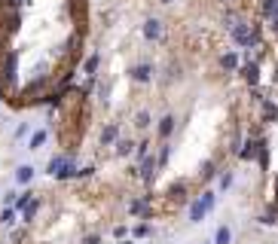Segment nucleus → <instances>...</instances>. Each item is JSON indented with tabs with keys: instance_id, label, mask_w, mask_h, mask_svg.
<instances>
[{
	"instance_id": "1",
	"label": "nucleus",
	"mask_w": 278,
	"mask_h": 244,
	"mask_svg": "<svg viewBox=\"0 0 278 244\" xmlns=\"http://www.w3.org/2000/svg\"><path fill=\"white\" fill-rule=\"evenodd\" d=\"M214 205H217V193H214V189H205V193L190 205V223H202V220L208 217V211H214Z\"/></svg>"
},
{
	"instance_id": "2",
	"label": "nucleus",
	"mask_w": 278,
	"mask_h": 244,
	"mask_svg": "<svg viewBox=\"0 0 278 244\" xmlns=\"http://www.w3.org/2000/svg\"><path fill=\"white\" fill-rule=\"evenodd\" d=\"M230 34H233V40L239 43V46H257V34L251 31V24H245V21H236V24H230Z\"/></svg>"
},
{
	"instance_id": "3",
	"label": "nucleus",
	"mask_w": 278,
	"mask_h": 244,
	"mask_svg": "<svg viewBox=\"0 0 278 244\" xmlns=\"http://www.w3.org/2000/svg\"><path fill=\"white\" fill-rule=\"evenodd\" d=\"M141 34H144V40H147V43H159V40L165 37V28H162V21H159V18H153V15H150V18L141 24Z\"/></svg>"
},
{
	"instance_id": "4",
	"label": "nucleus",
	"mask_w": 278,
	"mask_h": 244,
	"mask_svg": "<svg viewBox=\"0 0 278 244\" xmlns=\"http://www.w3.org/2000/svg\"><path fill=\"white\" fill-rule=\"evenodd\" d=\"M156 168H159V162H156L153 156H144V159H141V168H135V171H138V177H141L144 183H153Z\"/></svg>"
},
{
	"instance_id": "5",
	"label": "nucleus",
	"mask_w": 278,
	"mask_h": 244,
	"mask_svg": "<svg viewBox=\"0 0 278 244\" xmlns=\"http://www.w3.org/2000/svg\"><path fill=\"white\" fill-rule=\"evenodd\" d=\"M132 79H135V83H141V86H147V83L153 79V64H150V61L135 64V67H132Z\"/></svg>"
},
{
	"instance_id": "6",
	"label": "nucleus",
	"mask_w": 278,
	"mask_h": 244,
	"mask_svg": "<svg viewBox=\"0 0 278 244\" xmlns=\"http://www.w3.org/2000/svg\"><path fill=\"white\" fill-rule=\"evenodd\" d=\"M119 141V122H107L104 128H101V138H98V144L101 147H113Z\"/></svg>"
},
{
	"instance_id": "7",
	"label": "nucleus",
	"mask_w": 278,
	"mask_h": 244,
	"mask_svg": "<svg viewBox=\"0 0 278 244\" xmlns=\"http://www.w3.org/2000/svg\"><path fill=\"white\" fill-rule=\"evenodd\" d=\"M174 128H178V119H174L171 113H165V116L159 119V138H162V141H168V138L174 134Z\"/></svg>"
},
{
	"instance_id": "8",
	"label": "nucleus",
	"mask_w": 278,
	"mask_h": 244,
	"mask_svg": "<svg viewBox=\"0 0 278 244\" xmlns=\"http://www.w3.org/2000/svg\"><path fill=\"white\" fill-rule=\"evenodd\" d=\"M46 141H49V131L46 128H37V131H31V138H28V150H43L46 147Z\"/></svg>"
},
{
	"instance_id": "9",
	"label": "nucleus",
	"mask_w": 278,
	"mask_h": 244,
	"mask_svg": "<svg viewBox=\"0 0 278 244\" xmlns=\"http://www.w3.org/2000/svg\"><path fill=\"white\" fill-rule=\"evenodd\" d=\"M55 177H58V180H73V177H77V165H73L70 156H64V162H61V168L55 171Z\"/></svg>"
},
{
	"instance_id": "10",
	"label": "nucleus",
	"mask_w": 278,
	"mask_h": 244,
	"mask_svg": "<svg viewBox=\"0 0 278 244\" xmlns=\"http://www.w3.org/2000/svg\"><path fill=\"white\" fill-rule=\"evenodd\" d=\"M98 67H101V55L98 52H92L86 61H83V73L89 76V79H95V73H98Z\"/></svg>"
},
{
	"instance_id": "11",
	"label": "nucleus",
	"mask_w": 278,
	"mask_h": 244,
	"mask_svg": "<svg viewBox=\"0 0 278 244\" xmlns=\"http://www.w3.org/2000/svg\"><path fill=\"white\" fill-rule=\"evenodd\" d=\"M260 147H263V141H248V144H245V150L239 153V159H242V162L257 159V156H260Z\"/></svg>"
},
{
	"instance_id": "12",
	"label": "nucleus",
	"mask_w": 278,
	"mask_h": 244,
	"mask_svg": "<svg viewBox=\"0 0 278 244\" xmlns=\"http://www.w3.org/2000/svg\"><path fill=\"white\" fill-rule=\"evenodd\" d=\"M242 76H245V83H251V86H257V83H260V64H257V61H251V64H245V67H242Z\"/></svg>"
},
{
	"instance_id": "13",
	"label": "nucleus",
	"mask_w": 278,
	"mask_h": 244,
	"mask_svg": "<svg viewBox=\"0 0 278 244\" xmlns=\"http://www.w3.org/2000/svg\"><path fill=\"white\" fill-rule=\"evenodd\" d=\"M31 180H34V165H18L15 168V183L18 186H28Z\"/></svg>"
},
{
	"instance_id": "14",
	"label": "nucleus",
	"mask_w": 278,
	"mask_h": 244,
	"mask_svg": "<svg viewBox=\"0 0 278 244\" xmlns=\"http://www.w3.org/2000/svg\"><path fill=\"white\" fill-rule=\"evenodd\" d=\"M129 214H132V217H150V205H147V199H135V202L129 205Z\"/></svg>"
},
{
	"instance_id": "15",
	"label": "nucleus",
	"mask_w": 278,
	"mask_h": 244,
	"mask_svg": "<svg viewBox=\"0 0 278 244\" xmlns=\"http://www.w3.org/2000/svg\"><path fill=\"white\" fill-rule=\"evenodd\" d=\"M220 67L223 70H239V55L236 52H223L220 55Z\"/></svg>"
},
{
	"instance_id": "16",
	"label": "nucleus",
	"mask_w": 278,
	"mask_h": 244,
	"mask_svg": "<svg viewBox=\"0 0 278 244\" xmlns=\"http://www.w3.org/2000/svg\"><path fill=\"white\" fill-rule=\"evenodd\" d=\"M150 125H153L150 110H138V113H135V128H141V131H144V128H150Z\"/></svg>"
},
{
	"instance_id": "17",
	"label": "nucleus",
	"mask_w": 278,
	"mask_h": 244,
	"mask_svg": "<svg viewBox=\"0 0 278 244\" xmlns=\"http://www.w3.org/2000/svg\"><path fill=\"white\" fill-rule=\"evenodd\" d=\"M113 150H116V156H119V159H125V156H132V153H135V141H122V138H119Z\"/></svg>"
},
{
	"instance_id": "18",
	"label": "nucleus",
	"mask_w": 278,
	"mask_h": 244,
	"mask_svg": "<svg viewBox=\"0 0 278 244\" xmlns=\"http://www.w3.org/2000/svg\"><path fill=\"white\" fill-rule=\"evenodd\" d=\"M37 211H40V199L34 196V199H31V202L24 205V211H21V217H24V223H34V214H37Z\"/></svg>"
},
{
	"instance_id": "19",
	"label": "nucleus",
	"mask_w": 278,
	"mask_h": 244,
	"mask_svg": "<svg viewBox=\"0 0 278 244\" xmlns=\"http://www.w3.org/2000/svg\"><path fill=\"white\" fill-rule=\"evenodd\" d=\"M214 244H233V229L223 223V226H217V232H214Z\"/></svg>"
},
{
	"instance_id": "20",
	"label": "nucleus",
	"mask_w": 278,
	"mask_h": 244,
	"mask_svg": "<svg viewBox=\"0 0 278 244\" xmlns=\"http://www.w3.org/2000/svg\"><path fill=\"white\" fill-rule=\"evenodd\" d=\"M34 196H37V193H31V189H24L21 196H15V202H12V208H15V214H21V211H24V205H28V202H31Z\"/></svg>"
},
{
	"instance_id": "21",
	"label": "nucleus",
	"mask_w": 278,
	"mask_h": 244,
	"mask_svg": "<svg viewBox=\"0 0 278 244\" xmlns=\"http://www.w3.org/2000/svg\"><path fill=\"white\" fill-rule=\"evenodd\" d=\"M260 12H263V18H275L278 15V0H263Z\"/></svg>"
},
{
	"instance_id": "22",
	"label": "nucleus",
	"mask_w": 278,
	"mask_h": 244,
	"mask_svg": "<svg viewBox=\"0 0 278 244\" xmlns=\"http://www.w3.org/2000/svg\"><path fill=\"white\" fill-rule=\"evenodd\" d=\"M12 223H15V208L6 205V208L0 211V226H12Z\"/></svg>"
},
{
	"instance_id": "23",
	"label": "nucleus",
	"mask_w": 278,
	"mask_h": 244,
	"mask_svg": "<svg viewBox=\"0 0 278 244\" xmlns=\"http://www.w3.org/2000/svg\"><path fill=\"white\" fill-rule=\"evenodd\" d=\"M263 116H266V119H272V122L278 119V107L272 104V101H266V98H263Z\"/></svg>"
},
{
	"instance_id": "24",
	"label": "nucleus",
	"mask_w": 278,
	"mask_h": 244,
	"mask_svg": "<svg viewBox=\"0 0 278 244\" xmlns=\"http://www.w3.org/2000/svg\"><path fill=\"white\" fill-rule=\"evenodd\" d=\"M150 232H153V229H150V223H138V226L132 229V235H135V238H147Z\"/></svg>"
},
{
	"instance_id": "25",
	"label": "nucleus",
	"mask_w": 278,
	"mask_h": 244,
	"mask_svg": "<svg viewBox=\"0 0 278 244\" xmlns=\"http://www.w3.org/2000/svg\"><path fill=\"white\" fill-rule=\"evenodd\" d=\"M28 131H31V125H28V122H18V125H15V131H12V138H15V141H21V138H28Z\"/></svg>"
},
{
	"instance_id": "26",
	"label": "nucleus",
	"mask_w": 278,
	"mask_h": 244,
	"mask_svg": "<svg viewBox=\"0 0 278 244\" xmlns=\"http://www.w3.org/2000/svg\"><path fill=\"white\" fill-rule=\"evenodd\" d=\"M61 162H64V156H55V159H52V162L46 165V174H52V177H55V171L61 168Z\"/></svg>"
},
{
	"instance_id": "27",
	"label": "nucleus",
	"mask_w": 278,
	"mask_h": 244,
	"mask_svg": "<svg viewBox=\"0 0 278 244\" xmlns=\"http://www.w3.org/2000/svg\"><path fill=\"white\" fill-rule=\"evenodd\" d=\"M24 0H3V12H18Z\"/></svg>"
},
{
	"instance_id": "28",
	"label": "nucleus",
	"mask_w": 278,
	"mask_h": 244,
	"mask_svg": "<svg viewBox=\"0 0 278 244\" xmlns=\"http://www.w3.org/2000/svg\"><path fill=\"white\" fill-rule=\"evenodd\" d=\"M95 174V165H83V168H77V177L80 180H86V177H92Z\"/></svg>"
},
{
	"instance_id": "29",
	"label": "nucleus",
	"mask_w": 278,
	"mask_h": 244,
	"mask_svg": "<svg viewBox=\"0 0 278 244\" xmlns=\"http://www.w3.org/2000/svg\"><path fill=\"white\" fill-rule=\"evenodd\" d=\"M214 174H217V168H214V162H205V165H202V177H205V180H211Z\"/></svg>"
},
{
	"instance_id": "30",
	"label": "nucleus",
	"mask_w": 278,
	"mask_h": 244,
	"mask_svg": "<svg viewBox=\"0 0 278 244\" xmlns=\"http://www.w3.org/2000/svg\"><path fill=\"white\" fill-rule=\"evenodd\" d=\"M233 186V171H223L220 174V189H230Z\"/></svg>"
},
{
	"instance_id": "31",
	"label": "nucleus",
	"mask_w": 278,
	"mask_h": 244,
	"mask_svg": "<svg viewBox=\"0 0 278 244\" xmlns=\"http://www.w3.org/2000/svg\"><path fill=\"white\" fill-rule=\"evenodd\" d=\"M168 156H171V147L165 144V147L159 150V159H156V162H159V165H165V162H168Z\"/></svg>"
},
{
	"instance_id": "32",
	"label": "nucleus",
	"mask_w": 278,
	"mask_h": 244,
	"mask_svg": "<svg viewBox=\"0 0 278 244\" xmlns=\"http://www.w3.org/2000/svg\"><path fill=\"white\" fill-rule=\"evenodd\" d=\"M184 193H187V186H184V183H174V186H171V196H174L178 202L184 199Z\"/></svg>"
},
{
	"instance_id": "33",
	"label": "nucleus",
	"mask_w": 278,
	"mask_h": 244,
	"mask_svg": "<svg viewBox=\"0 0 278 244\" xmlns=\"http://www.w3.org/2000/svg\"><path fill=\"white\" fill-rule=\"evenodd\" d=\"M83 244H104V241H101V235H86Z\"/></svg>"
},
{
	"instance_id": "34",
	"label": "nucleus",
	"mask_w": 278,
	"mask_h": 244,
	"mask_svg": "<svg viewBox=\"0 0 278 244\" xmlns=\"http://www.w3.org/2000/svg\"><path fill=\"white\" fill-rule=\"evenodd\" d=\"M125 232H129L125 226H116V229H113V238H125Z\"/></svg>"
},
{
	"instance_id": "35",
	"label": "nucleus",
	"mask_w": 278,
	"mask_h": 244,
	"mask_svg": "<svg viewBox=\"0 0 278 244\" xmlns=\"http://www.w3.org/2000/svg\"><path fill=\"white\" fill-rule=\"evenodd\" d=\"M269 21H272V24H269V28H272V34H278V15H275V18H269Z\"/></svg>"
},
{
	"instance_id": "36",
	"label": "nucleus",
	"mask_w": 278,
	"mask_h": 244,
	"mask_svg": "<svg viewBox=\"0 0 278 244\" xmlns=\"http://www.w3.org/2000/svg\"><path fill=\"white\" fill-rule=\"evenodd\" d=\"M159 3H174V0H159Z\"/></svg>"
},
{
	"instance_id": "37",
	"label": "nucleus",
	"mask_w": 278,
	"mask_h": 244,
	"mask_svg": "<svg viewBox=\"0 0 278 244\" xmlns=\"http://www.w3.org/2000/svg\"><path fill=\"white\" fill-rule=\"evenodd\" d=\"M199 244H214V241H199Z\"/></svg>"
},
{
	"instance_id": "38",
	"label": "nucleus",
	"mask_w": 278,
	"mask_h": 244,
	"mask_svg": "<svg viewBox=\"0 0 278 244\" xmlns=\"http://www.w3.org/2000/svg\"><path fill=\"white\" fill-rule=\"evenodd\" d=\"M122 244H135V241H122Z\"/></svg>"
}]
</instances>
